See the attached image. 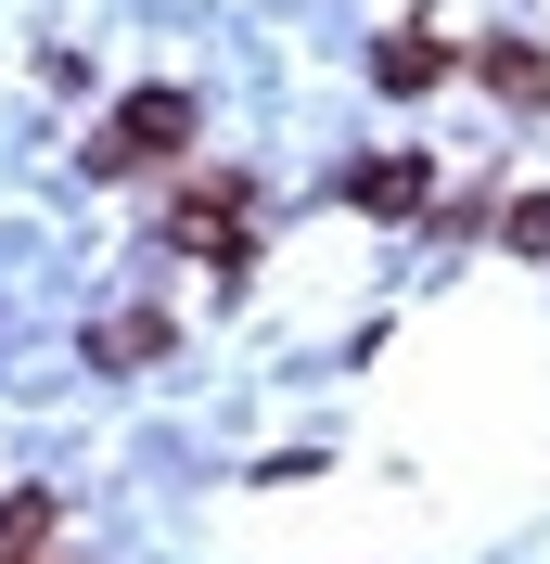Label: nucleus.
<instances>
[{
	"label": "nucleus",
	"mask_w": 550,
	"mask_h": 564,
	"mask_svg": "<svg viewBox=\"0 0 550 564\" xmlns=\"http://www.w3.org/2000/svg\"><path fill=\"white\" fill-rule=\"evenodd\" d=\"M154 347H167V321H103V334H90L103 372H129V359H154Z\"/></svg>",
	"instance_id": "nucleus-2"
},
{
	"label": "nucleus",
	"mask_w": 550,
	"mask_h": 564,
	"mask_svg": "<svg viewBox=\"0 0 550 564\" xmlns=\"http://www.w3.org/2000/svg\"><path fill=\"white\" fill-rule=\"evenodd\" d=\"M179 129H193V104H179V90H141V104L90 141V167H129V154H154V141H179Z\"/></svg>",
	"instance_id": "nucleus-1"
}]
</instances>
